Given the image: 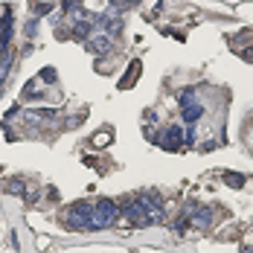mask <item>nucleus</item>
Wrapping results in <instances>:
<instances>
[{"label":"nucleus","instance_id":"nucleus-1","mask_svg":"<svg viewBox=\"0 0 253 253\" xmlns=\"http://www.w3.org/2000/svg\"><path fill=\"white\" fill-rule=\"evenodd\" d=\"M64 224L70 230H93V207L90 204H76L73 210L64 212Z\"/></svg>","mask_w":253,"mask_h":253},{"label":"nucleus","instance_id":"nucleus-2","mask_svg":"<svg viewBox=\"0 0 253 253\" xmlns=\"http://www.w3.org/2000/svg\"><path fill=\"white\" fill-rule=\"evenodd\" d=\"M117 215H120V210H117V204L114 201H108V198L96 201L93 204V230L111 227V224L117 221Z\"/></svg>","mask_w":253,"mask_h":253},{"label":"nucleus","instance_id":"nucleus-3","mask_svg":"<svg viewBox=\"0 0 253 253\" xmlns=\"http://www.w3.org/2000/svg\"><path fill=\"white\" fill-rule=\"evenodd\" d=\"M180 114L186 123H198L204 117V105L195 99V90H183L180 93Z\"/></svg>","mask_w":253,"mask_h":253},{"label":"nucleus","instance_id":"nucleus-4","mask_svg":"<svg viewBox=\"0 0 253 253\" xmlns=\"http://www.w3.org/2000/svg\"><path fill=\"white\" fill-rule=\"evenodd\" d=\"M166 152H177L180 146H186L183 143V128H177V126H169L163 134H160V140H157Z\"/></svg>","mask_w":253,"mask_h":253},{"label":"nucleus","instance_id":"nucleus-5","mask_svg":"<svg viewBox=\"0 0 253 253\" xmlns=\"http://www.w3.org/2000/svg\"><path fill=\"white\" fill-rule=\"evenodd\" d=\"M183 218H186V221H195V224H201V227H207V224L212 221V212H210L207 207H189V210H183Z\"/></svg>","mask_w":253,"mask_h":253},{"label":"nucleus","instance_id":"nucleus-6","mask_svg":"<svg viewBox=\"0 0 253 253\" xmlns=\"http://www.w3.org/2000/svg\"><path fill=\"white\" fill-rule=\"evenodd\" d=\"M87 47H90L93 52H108V50H111V35H105V32H96V35H93V41H90Z\"/></svg>","mask_w":253,"mask_h":253},{"label":"nucleus","instance_id":"nucleus-7","mask_svg":"<svg viewBox=\"0 0 253 253\" xmlns=\"http://www.w3.org/2000/svg\"><path fill=\"white\" fill-rule=\"evenodd\" d=\"M35 96H41V84H38V82H32L24 90V99H35Z\"/></svg>","mask_w":253,"mask_h":253},{"label":"nucleus","instance_id":"nucleus-8","mask_svg":"<svg viewBox=\"0 0 253 253\" xmlns=\"http://www.w3.org/2000/svg\"><path fill=\"white\" fill-rule=\"evenodd\" d=\"M137 70H140V64L134 61V64H131V70L126 73V79H123V87H131V79H134V73H137Z\"/></svg>","mask_w":253,"mask_h":253},{"label":"nucleus","instance_id":"nucleus-9","mask_svg":"<svg viewBox=\"0 0 253 253\" xmlns=\"http://www.w3.org/2000/svg\"><path fill=\"white\" fill-rule=\"evenodd\" d=\"M224 180H227L230 186H242V183H245V177H242V175H227Z\"/></svg>","mask_w":253,"mask_h":253},{"label":"nucleus","instance_id":"nucleus-10","mask_svg":"<svg viewBox=\"0 0 253 253\" xmlns=\"http://www.w3.org/2000/svg\"><path fill=\"white\" fill-rule=\"evenodd\" d=\"M9 189H12V192H26V186H24V183H21V180H15V183H12Z\"/></svg>","mask_w":253,"mask_h":253}]
</instances>
